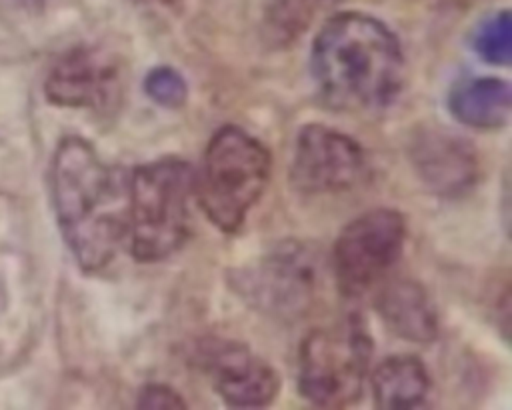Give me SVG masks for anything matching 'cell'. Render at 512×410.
<instances>
[{
  "label": "cell",
  "mask_w": 512,
  "mask_h": 410,
  "mask_svg": "<svg viewBox=\"0 0 512 410\" xmlns=\"http://www.w3.org/2000/svg\"><path fill=\"white\" fill-rule=\"evenodd\" d=\"M58 228L84 272L108 266L128 238L130 172L100 158L82 136H64L50 166Z\"/></svg>",
  "instance_id": "cell-1"
},
{
  "label": "cell",
  "mask_w": 512,
  "mask_h": 410,
  "mask_svg": "<svg viewBox=\"0 0 512 410\" xmlns=\"http://www.w3.org/2000/svg\"><path fill=\"white\" fill-rule=\"evenodd\" d=\"M320 100L338 112L388 106L402 90L406 60L396 34L378 18L342 12L328 18L310 48Z\"/></svg>",
  "instance_id": "cell-2"
},
{
  "label": "cell",
  "mask_w": 512,
  "mask_h": 410,
  "mask_svg": "<svg viewBox=\"0 0 512 410\" xmlns=\"http://www.w3.org/2000/svg\"><path fill=\"white\" fill-rule=\"evenodd\" d=\"M194 170L176 156L130 170L128 240L138 262H160L178 252L190 236Z\"/></svg>",
  "instance_id": "cell-3"
},
{
  "label": "cell",
  "mask_w": 512,
  "mask_h": 410,
  "mask_svg": "<svg viewBox=\"0 0 512 410\" xmlns=\"http://www.w3.org/2000/svg\"><path fill=\"white\" fill-rule=\"evenodd\" d=\"M272 170L268 148L236 124L218 128L194 178L198 202L210 222L226 234L238 232L262 198Z\"/></svg>",
  "instance_id": "cell-4"
},
{
  "label": "cell",
  "mask_w": 512,
  "mask_h": 410,
  "mask_svg": "<svg viewBox=\"0 0 512 410\" xmlns=\"http://www.w3.org/2000/svg\"><path fill=\"white\" fill-rule=\"evenodd\" d=\"M372 338L360 316L314 328L300 344L298 390L314 406L346 408L364 392Z\"/></svg>",
  "instance_id": "cell-5"
},
{
  "label": "cell",
  "mask_w": 512,
  "mask_h": 410,
  "mask_svg": "<svg viewBox=\"0 0 512 410\" xmlns=\"http://www.w3.org/2000/svg\"><path fill=\"white\" fill-rule=\"evenodd\" d=\"M230 286L264 316L292 322L306 316L322 288V260L300 240H282L232 272Z\"/></svg>",
  "instance_id": "cell-6"
},
{
  "label": "cell",
  "mask_w": 512,
  "mask_h": 410,
  "mask_svg": "<svg viewBox=\"0 0 512 410\" xmlns=\"http://www.w3.org/2000/svg\"><path fill=\"white\" fill-rule=\"evenodd\" d=\"M406 222L398 210L374 208L350 220L332 248L334 282L346 298L370 290L400 258Z\"/></svg>",
  "instance_id": "cell-7"
},
{
  "label": "cell",
  "mask_w": 512,
  "mask_h": 410,
  "mask_svg": "<svg viewBox=\"0 0 512 410\" xmlns=\"http://www.w3.org/2000/svg\"><path fill=\"white\" fill-rule=\"evenodd\" d=\"M368 170L364 148L348 134L324 126L300 128L290 180L302 194H338L358 186Z\"/></svg>",
  "instance_id": "cell-8"
},
{
  "label": "cell",
  "mask_w": 512,
  "mask_h": 410,
  "mask_svg": "<svg viewBox=\"0 0 512 410\" xmlns=\"http://www.w3.org/2000/svg\"><path fill=\"white\" fill-rule=\"evenodd\" d=\"M44 92L56 106L110 114L124 96V70L120 60L100 46H74L48 70Z\"/></svg>",
  "instance_id": "cell-9"
},
{
  "label": "cell",
  "mask_w": 512,
  "mask_h": 410,
  "mask_svg": "<svg viewBox=\"0 0 512 410\" xmlns=\"http://www.w3.org/2000/svg\"><path fill=\"white\" fill-rule=\"evenodd\" d=\"M198 362L228 406L264 408L278 396V372L242 342L210 338L200 344Z\"/></svg>",
  "instance_id": "cell-10"
},
{
  "label": "cell",
  "mask_w": 512,
  "mask_h": 410,
  "mask_svg": "<svg viewBox=\"0 0 512 410\" xmlns=\"http://www.w3.org/2000/svg\"><path fill=\"white\" fill-rule=\"evenodd\" d=\"M410 160L420 180L438 196H464L476 186L480 164L474 146L442 128L418 130L410 142Z\"/></svg>",
  "instance_id": "cell-11"
},
{
  "label": "cell",
  "mask_w": 512,
  "mask_h": 410,
  "mask_svg": "<svg viewBox=\"0 0 512 410\" xmlns=\"http://www.w3.org/2000/svg\"><path fill=\"white\" fill-rule=\"evenodd\" d=\"M376 310L392 334L416 344L438 338V314L426 288L410 278L388 282L378 298Z\"/></svg>",
  "instance_id": "cell-12"
},
{
  "label": "cell",
  "mask_w": 512,
  "mask_h": 410,
  "mask_svg": "<svg viewBox=\"0 0 512 410\" xmlns=\"http://www.w3.org/2000/svg\"><path fill=\"white\" fill-rule=\"evenodd\" d=\"M450 114L466 126L494 130L506 126L512 110V88L496 76L458 80L448 92Z\"/></svg>",
  "instance_id": "cell-13"
},
{
  "label": "cell",
  "mask_w": 512,
  "mask_h": 410,
  "mask_svg": "<svg viewBox=\"0 0 512 410\" xmlns=\"http://www.w3.org/2000/svg\"><path fill=\"white\" fill-rule=\"evenodd\" d=\"M372 396L378 408H416L426 402L430 376L424 362L412 354L382 360L372 378Z\"/></svg>",
  "instance_id": "cell-14"
},
{
  "label": "cell",
  "mask_w": 512,
  "mask_h": 410,
  "mask_svg": "<svg viewBox=\"0 0 512 410\" xmlns=\"http://www.w3.org/2000/svg\"><path fill=\"white\" fill-rule=\"evenodd\" d=\"M324 0H268L264 6L262 32L272 48L292 44L312 22Z\"/></svg>",
  "instance_id": "cell-15"
},
{
  "label": "cell",
  "mask_w": 512,
  "mask_h": 410,
  "mask_svg": "<svg viewBox=\"0 0 512 410\" xmlns=\"http://www.w3.org/2000/svg\"><path fill=\"white\" fill-rule=\"evenodd\" d=\"M472 48L484 62L494 66H508L512 60L510 12L500 10L484 18L472 34Z\"/></svg>",
  "instance_id": "cell-16"
},
{
  "label": "cell",
  "mask_w": 512,
  "mask_h": 410,
  "mask_svg": "<svg viewBox=\"0 0 512 410\" xmlns=\"http://www.w3.org/2000/svg\"><path fill=\"white\" fill-rule=\"evenodd\" d=\"M144 92L164 108H180L188 100V82L172 66H156L144 78Z\"/></svg>",
  "instance_id": "cell-17"
},
{
  "label": "cell",
  "mask_w": 512,
  "mask_h": 410,
  "mask_svg": "<svg viewBox=\"0 0 512 410\" xmlns=\"http://www.w3.org/2000/svg\"><path fill=\"white\" fill-rule=\"evenodd\" d=\"M16 328V262L0 258V330Z\"/></svg>",
  "instance_id": "cell-18"
},
{
  "label": "cell",
  "mask_w": 512,
  "mask_h": 410,
  "mask_svg": "<svg viewBox=\"0 0 512 410\" xmlns=\"http://www.w3.org/2000/svg\"><path fill=\"white\" fill-rule=\"evenodd\" d=\"M138 408H186V400L166 384H146L136 398Z\"/></svg>",
  "instance_id": "cell-19"
},
{
  "label": "cell",
  "mask_w": 512,
  "mask_h": 410,
  "mask_svg": "<svg viewBox=\"0 0 512 410\" xmlns=\"http://www.w3.org/2000/svg\"><path fill=\"white\" fill-rule=\"evenodd\" d=\"M22 10H40L44 0H12Z\"/></svg>",
  "instance_id": "cell-20"
},
{
  "label": "cell",
  "mask_w": 512,
  "mask_h": 410,
  "mask_svg": "<svg viewBox=\"0 0 512 410\" xmlns=\"http://www.w3.org/2000/svg\"><path fill=\"white\" fill-rule=\"evenodd\" d=\"M324 2H326V4H332V2H336V0H324Z\"/></svg>",
  "instance_id": "cell-21"
},
{
  "label": "cell",
  "mask_w": 512,
  "mask_h": 410,
  "mask_svg": "<svg viewBox=\"0 0 512 410\" xmlns=\"http://www.w3.org/2000/svg\"><path fill=\"white\" fill-rule=\"evenodd\" d=\"M160 2H170V0H160Z\"/></svg>",
  "instance_id": "cell-22"
}]
</instances>
